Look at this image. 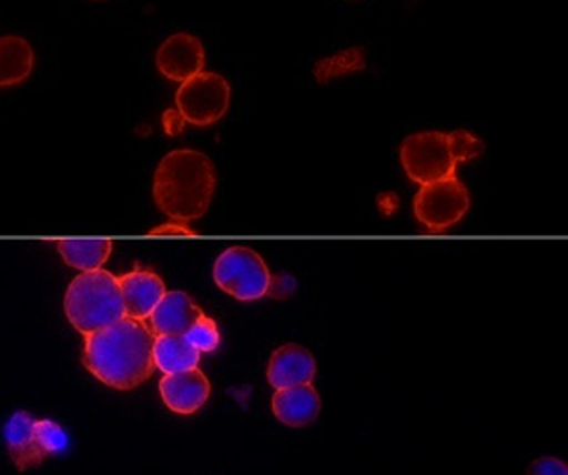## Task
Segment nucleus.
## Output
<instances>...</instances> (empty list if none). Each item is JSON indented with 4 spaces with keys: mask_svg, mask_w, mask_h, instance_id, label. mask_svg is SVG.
I'll list each match as a JSON object with an SVG mask.
<instances>
[{
    "mask_svg": "<svg viewBox=\"0 0 568 475\" xmlns=\"http://www.w3.org/2000/svg\"><path fill=\"white\" fill-rule=\"evenodd\" d=\"M213 280L225 294L251 302L267 296L271 273L261 254L246 246H232L217 256Z\"/></svg>",
    "mask_w": 568,
    "mask_h": 475,
    "instance_id": "obj_6",
    "label": "nucleus"
},
{
    "mask_svg": "<svg viewBox=\"0 0 568 475\" xmlns=\"http://www.w3.org/2000/svg\"><path fill=\"white\" fill-rule=\"evenodd\" d=\"M195 232L189 230L184 223H165L162 228H155L151 236H193Z\"/></svg>",
    "mask_w": 568,
    "mask_h": 475,
    "instance_id": "obj_20",
    "label": "nucleus"
},
{
    "mask_svg": "<svg viewBox=\"0 0 568 475\" xmlns=\"http://www.w3.org/2000/svg\"><path fill=\"white\" fill-rule=\"evenodd\" d=\"M4 441L11 461L19 472L38 467L48 455L64 451L67 432L57 422L36 420L28 412H17L4 426Z\"/></svg>",
    "mask_w": 568,
    "mask_h": 475,
    "instance_id": "obj_5",
    "label": "nucleus"
},
{
    "mask_svg": "<svg viewBox=\"0 0 568 475\" xmlns=\"http://www.w3.org/2000/svg\"><path fill=\"white\" fill-rule=\"evenodd\" d=\"M527 475H568V467L565 461L556 457H539L529 465Z\"/></svg>",
    "mask_w": 568,
    "mask_h": 475,
    "instance_id": "obj_19",
    "label": "nucleus"
},
{
    "mask_svg": "<svg viewBox=\"0 0 568 475\" xmlns=\"http://www.w3.org/2000/svg\"><path fill=\"white\" fill-rule=\"evenodd\" d=\"M471 199L464 182L450 179L436 180L430 184H422L414 199V213L422 225L428 230L440 232L462 222L469 211Z\"/></svg>",
    "mask_w": 568,
    "mask_h": 475,
    "instance_id": "obj_8",
    "label": "nucleus"
},
{
    "mask_svg": "<svg viewBox=\"0 0 568 475\" xmlns=\"http://www.w3.org/2000/svg\"><path fill=\"white\" fill-rule=\"evenodd\" d=\"M160 393L165 407L174 414H195L210 400L211 385L203 372L193 368L179 374H165L160 381Z\"/></svg>",
    "mask_w": 568,
    "mask_h": 475,
    "instance_id": "obj_10",
    "label": "nucleus"
},
{
    "mask_svg": "<svg viewBox=\"0 0 568 475\" xmlns=\"http://www.w3.org/2000/svg\"><path fill=\"white\" fill-rule=\"evenodd\" d=\"M217 189L215 168L205 153L176 149L155 170L153 199L174 222H195L207 213Z\"/></svg>",
    "mask_w": 568,
    "mask_h": 475,
    "instance_id": "obj_2",
    "label": "nucleus"
},
{
    "mask_svg": "<svg viewBox=\"0 0 568 475\" xmlns=\"http://www.w3.org/2000/svg\"><path fill=\"white\" fill-rule=\"evenodd\" d=\"M205 50L199 38L191 33H174L158 50V71L165 79L184 83L191 77L203 73Z\"/></svg>",
    "mask_w": 568,
    "mask_h": 475,
    "instance_id": "obj_9",
    "label": "nucleus"
},
{
    "mask_svg": "<svg viewBox=\"0 0 568 475\" xmlns=\"http://www.w3.org/2000/svg\"><path fill=\"white\" fill-rule=\"evenodd\" d=\"M186 340L193 343L201 354H210L220 347V329L213 319L203 314L186 333Z\"/></svg>",
    "mask_w": 568,
    "mask_h": 475,
    "instance_id": "obj_18",
    "label": "nucleus"
},
{
    "mask_svg": "<svg viewBox=\"0 0 568 475\" xmlns=\"http://www.w3.org/2000/svg\"><path fill=\"white\" fill-rule=\"evenodd\" d=\"M316 374L314 356L302 345L287 343L273 352L267 368V381L273 388L311 385Z\"/></svg>",
    "mask_w": 568,
    "mask_h": 475,
    "instance_id": "obj_12",
    "label": "nucleus"
},
{
    "mask_svg": "<svg viewBox=\"0 0 568 475\" xmlns=\"http://www.w3.org/2000/svg\"><path fill=\"white\" fill-rule=\"evenodd\" d=\"M271 405L275 417L290 428L308 426L321 414V397L313 383L277 388Z\"/></svg>",
    "mask_w": 568,
    "mask_h": 475,
    "instance_id": "obj_14",
    "label": "nucleus"
},
{
    "mask_svg": "<svg viewBox=\"0 0 568 475\" xmlns=\"http://www.w3.org/2000/svg\"><path fill=\"white\" fill-rule=\"evenodd\" d=\"M199 360L201 352L186 340V335H158L153 340L155 368L165 374L193 371L199 366Z\"/></svg>",
    "mask_w": 568,
    "mask_h": 475,
    "instance_id": "obj_15",
    "label": "nucleus"
},
{
    "mask_svg": "<svg viewBox=\"0 0 568 475\" xmlns=\"http://www.w3.org/2000/svg\"><path fill=\"white\" fill-rule=\"evenodd\" d=\"M151 329L131 316L85 335L83 366L104 385L133 391L155 371Z\"/></svg>",
    "mask_w": 568,
    "mask_h": 475,
    "instance_id": "obj_1",
    "label": "nucleus"
},
{
    "mask_svg": "<svg viewBox=\"0 0 568 475\" xmlns=\"http://www.w3.org/2000/svg\"><path fill=\"white\" fill-rule=\"evenodd\" d=\"M484 153V143L467 131L416 133L402 143V164L409 180L430 184L455 176L457 164L471 162Z\"/></svg>",
    "mask_w": 568,
    "mask_h": 475,
    "instance_id": "obj_3",
    "label": "nucleus"
},
{
    "mask_svg": "<svg viewBox=\"0 0 568 475\" xmlns=\"http://www.w3.org/2000/svg\"><path fill=\"white\" fill-rule=\"evenodd\" d=\"M57 249L67 265L85 273L102 269L112 253V240H59Z\"/></svg>",
    "mask_w": 568,
    "mask_h": 475,
    "instance_id": "obj_17",
    "label": "nucleus"
},
{
    "mask_svg": "<svg viewBox=\"0 0 568 475\" xmlns=\"http://www.w3.org/2000/svg\"><path fill=\"white\" fill-rule=\"evenodd\" d=\"M64 312L71 325L83 335H91L124 319L119 280L105 269L77 275L67 290Z\"/></svg>",
    "mask_w": 568,
    "mask_h": 475,
    "instance_id": "obj_4",
    "label": "nucleus"
},
{
    "mask_svg": "<svg viewBox=\"0 0 568 475\" xmlns=\"http://www.w3.org/2000/svg\"><path fill=\"white\" fill-rule=\"evenodd\" d=\"M203 311L184 292H165L160 304L150 314L151 333L158 335H186Z\"/></svg>",
    "mask_w": 568,
    "mask_h": 475,
    "instance_id": "obj_13",
    "label": "nucleus"
},
{
    "mask_svg": "<svg viewBox=\"0 0 568 475\" xmlns=\"http://www.w3.org/2000/svg\"><path fill=\"white\" fill-rule=\"evenodd\" d=\"M33 50L26 38L4 36L0 38V88L23 83L33 71Z\"/></svg>",
    "mask_w": 568,
    "mask_h": 475,
    "instance_id": "obj_16",
    "label": "nucleus"
},
{
    "mask_svg": "<svg viewBox=\"0 0 568 475\" xmlns=\"http://www.w3.org/2000/svg\"><path fill=\"white\" fill-rule=\"evenodd\" d=\"M184 120L180 117V112H165L164 114V127L165 131L170 134H179L182 129Z\"/></svg>",
    "mask_w": 568,
    "mask_h": 475,
    "instance_id": "obj_21",
    "label": "nucleus"
},
{
    "mask_svg": "<svg viewBox=\"0 0 568 475\" xmlns=\"http://www.w3.org/2000/svg\"><path fill=\"white\" fill-rule=\"evenodd\" d=\"M232 90L222 74L199 73L176 91L180 117L195 127H210L222 120L230 108Z\"/></svg>",
    "mask_w": 568,
    "mask_h": 475,
    "instance_id": "obj_7",
    "label": "nucleus"
},
{
    "mask_svg": "<svg viewBox=\"0 0 568 475\" xmlns=\"http://www.w3.org/2000/svg\"><path fill=\"white\" fill-rule=\"evenodd\" d=\"M120 294L124 302V314L145 321L165 294V283L160 275L148 269H135L119 277Z\"/></svg>",
    "mask_w": 568,
    "mask_h": 475,
    "instance_id": "obj_11",
    "label": "nucleus"
}]
</instances>
